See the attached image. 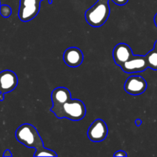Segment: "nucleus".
I'll return each mask as SVG.
<instances>
[{
	"label": "nucleus",
	"instance_id": "nucleus-1",
	"mask_svg": "<svg viewBox=\"0 0 157 157\" xmlns=\"http://www.w3.org/2000/svg\"><path fill=\"white\" fill-rule=\"evenodd\" d=\"M52 112L59 119L67 118L70 121H78L85 117L86 107L81 100L71 98Z\"/></svg>",
	"mask_w": 157,
	"mask_h": 157
},
{
	"label": "nucleus",
	"instance_id": "nucleus-2",
	"mask_svg": "<svg viewBox=\"0 0 157 157\" xmlns=\"http://www.w3.org/2000/svg\"><path fill=\"white\" fill-rule=\"evenodd\" d=\"M17 140L26 147L39 150L44 147V143L37 129L30 124H21L15 131Z\"/></svg>",
	"mask_w": 157,
	"mask_h": 157
},
{
	"label": "nucleus",
	"instance_id": "nucleus-3",
	"mask_svg": "<svg viewBox=\"0 0 157 157\" xmlns=\"http://www.w3.org/2000/svg\"><path fill=\"white\" fill-rule=\"evenodd\" d=\"M109 0H98L85 12V19L93 27H101L107 21L110 13Z\"/></svg>",
	"mask_w": 157,
	"mask_h": 157
},
{
	"label": "nucleus",
	"instance_id": "nucleus-4",
	"mask_svg": "<svg viewBox=\"0 0 157 157\" xmlns=\"http://www.w3.org/2000/svg\"><path fill=\"white\" fill-rule=\"evenodd\" d=\"M44 0H20L18 17L22 21H29L38 15L41 2ZM52 4V0H48Z\"/></svg>",
	"mask_w": 157,
	"mask_h": 157
},
{
	"label": "nucleus",
	"instance_id": "nucleus-5",
	"mask_svg": "<svg viewBox=\"0 0 157 157\" xmlns=\"http://www.w3.org/2000/svg\"><path fill=\"white\" fill-rule=\"evenodd\" d=\"M121 67L125 73H139L148 68V64L146 56L133 55Z\"/></svg>",
	"mask_w": 157,
	"mask_h": 157
},
{
	"label": "nucleus",
	"instance_id": "nucleus-6",
	"mask_svg": "<svg viewBox=\"0 0 157 157\" xmlns=\"http://www.w3.org/2000/svg\"><path fill=\"white\" fill-rule=\"evenodd\" d=\"M108 128L103 120L97 119L92 123L87 130V136L92 142H101L106 139Z\"/></svg>",
	"mask_w": 157,
	"mask_h": 157
},
{
	"label": "nucleus",
	"instance_id": "nucleus-7",
	"mask_svg": "<svg viewBox=\"0 0 157 157\" xmlns=\"http://www.w3.org/2000/svg\"><path fill=\"white\" fill-rule=\"evenodd\" d=\"M147 83L144 78L137 75L129 77L124 84V90L131 95H139L145 92Z\"/></svg>",
	"mask_w": 157,
	"mask_h": 157
},
{
	"label": "nucleus",
	"instance_id": "nucleus-8",
	"mask_svg": "<svg viewBox=\"0 0 157 157\" xmlns=\"http://www.w3.org/2000/svg\"><path fill=\"white\" fill-rule=\"evenodd\" d=\"M18 81V77L12 71L5 70L0 72V93L5 94L15 90Z\"/></svg>",
	"mask_w": 157,
	"mask_h": 157
},
{
	"label": "nucleus",
	"instance_id": "nucleus-9",
	"mask_svg": "<svg viewBox=\"0 0 157 157\" xmlns=\"http://www.w3.org/2000/svg\"><path fill=\"white\" fill-rule=\"evenodd\" d=\"M133 55V52L130 46L125 43H119L113 50V61L117 65L121 67L124 62L130 59Z\"/></svg>",
	"mask_w": 157,
	"mask_h": 157
},
{
	"label": "nucleus",
	"instance_id": "nucleus-10",
	"mask_svg": "<svg viewBox=\"0 0 157 157\" xmlns=\"http://www.w3.org/2000/svg\"><path fill=\"white\" fill-rule=\"evenodd\" d=\"M64 61L67 66L71 67H79L84 60V55L78 48L71 47L64 52Z\"/></svg>",
	"mask_w": 157,
	"mask_h": 157
},
{
	"label": "nucleus",
	"instance_id": "nucleus-11",
	"mask_svg": "<svg viewBox=\"0 0 157 157\" xmlns=\"http://www.w3.org/2000/svg\"><path fill=\"white\" fill-rule=\"evenodd\" d=\"M71 92L67 88L64 87H59L55 88L52 92V107L51 111H53L55 109L61 107L64 103L71 99Z\"/></svg>",
	"mask_w": 157,
	"mask_h": 157
},
{
	"label": "nucleus",
	"instance_id": "nucleus-12",
	"mask_svg": "<svg viewBox=\"0 0 157 157\" xmlns=\"http://www.w3.org/2000/svg\"><path fill=\"white\" fill-rule=\"evenodd\" d=\"M146 58L148 64V67L155 71L157 70V52L154 48L146 55Z\"/></svg>",
	"mask_w": 157,
	"mask_h": 157
},
{
	"label": "nucleus",
	"instance_id": "nucleus-13",
	"mask_svg": "<svg viewBox=\"0 0 157 157\" xmlns=\"http://www.w3.org/2000/svg\"><path fill=\"white\" fill-rule=\"evenodd\" d=\"M34 156H58V154L53 150L43 147L39 150H36L34 153Z\"/></svg>",
	"mask_w": 157,
	"mask_h": 157
},
{
	"label": "nucleus",
	"instance_id": "nucleus-14",
	"mask_svg": "<svg viewBox=\"0 0 157 157\" xmlns=\"http://www.w3.org/2000/svg\"><path fill=\"white\" fill-rule=\"evenodd\" d=\"M0 14L3 18H9L12 15V8L8 5L0 6Z\"/></svg>",
	"mask_w": 157,
	"mask_h": 157
},
{
	"label": "nucleus",
	"instance_id": "nucleus-15",
	"mask_svg": "<svg viewBox=\"0 0 157 157\" xmlns=\"http://www.w3.org/2000/svg\"><path fill=\"white\" fill-rule=\"evenodd\" d=\"M112 1L118 6H124L125 4H127L129 0H112Z\"/></svg>",
	"mask_w": 157,
	"mask_h": 157
},
{
	"label": "nucleus",
	"instance_id": "nucleus-16",
	"mask_svg": "<svg viewBox=\"0 0 157 157\" xmlns=\"http://www.w3.org/2000/svg\"><path fill=\"white\" fill-rule=\"evenodd\" d=\"M113 156H127V154L126 153L125 151H124V150H118V151H117L116 153L113 154Z\"/></svg>",
	"mask_w": 157,
	"mask_h": 157
},
{
	"label": "nucleus",
	"instance_id": "nucleus-17",
	"mask_svg": "<svg viewBox=\"0 0 157 157\" xmlns=\"http://www.w3.org/2000/svg\"><path fill=\"white\" fill-rule=\"evenodd\" d=\"M3 156L4 157H10L12 156V153H11V151L9 150H6V151L3 153Z\"/></svg>",
	"mask_w": 157,
	"mask_h": 157
},
{
	"label": "nucleus",
	"instance_id": "nucleus-18",
	"mask_svg": "<svg viewBox=\"0 0 157 157\" xmlns=\"http://www.w3.org/2000/svg\"><path fill=\"white\" fill-rule=\"evenodd\" d=\"M135 124H136V125L137 126V127H140V126L141 125V124H142V121H141L140 119H136V121H135Z\"/></svg>",
	"mask_w": 157,
	"mask_h": 157
},
{
	"label": "nucleus",
	"instance_id": "nucleus-19",
	"mask_svg": "<svg viewBox=\"0 0 157 157\" xmlns=\"http://www.w3.org/2000/svg\"><path fill=\"white\" fill-rule=\"evenodd\" d=\"M4 100V94L0 93V101H2Z\"/></svg>",
	"mask_w": 157,
	"mask_h": 157
},
{
	"label": "nucleus",
	"instance_id": "nucleus-20",
	"mask_svg": "<svg viewBox=\"0 0 157 157\" xmlns=\"http://www.w3.org/2000/svg\"><path fill=\"white\" fill-rule=\"evenodd\" d=\"M154 22L155 24H156V25L157 26V13L156 14V15H155L154 17Z\"/></svg>",
	"mask_w": 157,
	"mask_h": 157
},
{
	"label": "nucleus",
	"instance_id": "nucleus-21",
	"mask_svg": "<svg viewBox=\"0 0 157 157\" xmlns=\"http://www.w3.org/2000/svg\"><path fill=\"white\" fill-rule=\"evenodd\" d=\"M154 49L157 52V41H156V43H155V45H154Z\"/></svg>",
	"mask_w": 157,
	"mask_h": 157
},
{
	"label": "nucleus",
	"instance_id": "nucleus-22",
	"mask_svg": "<svg viewBox=\"0 0 157 157\" xmlns=\"http://www.w3.org/2000/svg\"><path fill=\"white\" fill-rule=\"evenodd\" d=\"M0 6H1V4H0Z\"/></svg>",
	"mask_w": 157,
	"mask_h": 157
}]
</instances>
